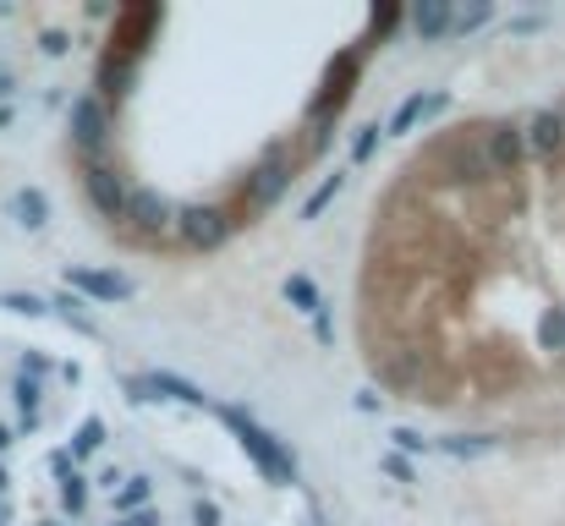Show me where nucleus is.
Segmentation results:
<instances>
[{
	"label": "nucleus",
	"mask_w": 565,
	"mask_h": 526,
	"mask_svg": "<svg viewBox=\"0 0 565 526\" xmlns=\"http://www.w3.org/2000/svg\"><path fill=\"white\" fill-rule=\"evenodd\" d=\"M220 417H225V428L242 439V450L258 461V472H264V477H275V483H291V477H297V461H291V455H286V450L258 428V422H247V417H242V411H231V406H220Z\"/></svg>",
	"instance_id": "1"
},
{
	"label": "nucleus",
	"mask_w": 565,
	"mask_h": 526,
	"mask_svg": "<svg viewBox=\"0 0 565 526\" xmlns=\"http://www.w3.org/2000/svg\"><path fill=\"white\" fill-rule=\"evenodd\" d=\"M291 171H297V165H291L280 149H275V154H264V165L247 175V186H242V203H236V214H258V208H269V203H275V197L291 186Z\"/></svg>",
	"instance_id": "2"
},
{
	"label": "nucleus",
	"mask_w": 565,
	"mask_h": 526,
	"mask_svg": "<svg viewBox=\"0 0 565 526\" xmlns=\"http://www.w3.org/2000/svg\"><path fill=\"white\" fill-rule=\"evenodd\" d=\"M121 219H132L143 236H166L171 225H177V208L160 197V192H127V214Z\"/></svg>",
	"instance_id": "3"
},
{
	"label": "nucleus",
	"mask_w": 565,
	"mask_h": 526,
	"mask_svg": "<svg viewBox=\"0 0 565 526\" xmlns=\"http://www.w3.org/2000/svg\"><path fill=\"white\" fill-rule=\"evenodd\" d=\"M83 181H88V197L99 203L105 219H121V214H127V186H121V175L110 171V165L88 160V165H83Z\"/></svg>",
	"instance_id": "4"
},
{
	"label": "nucleus",
	"mask_w": 565,
	"mask_h": 526,
	"mask_svg": "<svg viewBox=\"0 0 565 526\" xmlns=\"http://www.w3.org/2000/svg\"><path fill=\"white\" fill-rule=\"evenodd\" d=\"M177 230H182V241H192V247H214V241H225L231 214H220V208H182L177 214Z\"/></svg>",
	"instance_id": "5"
},
{
	"label": "nucleus",
	"mask_w": 565,
	"mask_h": 526,
	"mask_svg": "<svg viewBox=\"0 0 565 526\" xmlns=\"http://www.w3.org/2000/svg\"><path fill=\"white\" fill-rule=\"evenodd\" d=\"M72 138H77V149H83L88 160L105 149V105H99V99H77V105H72Z\"/></svg>",
	"instance_id": "6"
},
{
	"label": "nucleus",
	"mask_w": 565,
	"mask_h": 526,
	"mask_svg": "<svg viewBox=\"0 0 565 526\" xmlns=\"http://www.w3.org/2000/svg\"><path fill=\"white\" fill-rule=\"evenodd\" d=\"M522 138H527V149H533V154L555 160V154H565V116H561V110H544V116H533V127H527Z\"/></svg>",
	"instance_id": "7"
},
{
	"label": "nucleus",
	"mask_w": 565,
	"mask_h": 526,
	"mask_svg": "<svg viewBox=\"0 0 565 526\" xmlns=\"http://www.w3.org/2000/svg\"><path fill=\"white\" fill-rule=\"evenodd\" d=\"M66 280H72L77 291H88V297H105V302H116V297H132V286H127L121 275H99V269H66Z\"/></svg>",
	"instance_id": "8"
},
{
	"label": "nucleus",
	"mask_w": 565,
	"mask_h": 526,
	"mask_svg": "<svg viewBox=\"0 0 565 526\" xmlns=\"http://www.w3.org/2000/svg\"><path fill=\"white\" fill-rule=\"evenodd\" d=\"M434 110H445V94H412L401 110H395V121H390V132H412L417 121H428Z\"/></svg>",
	"instance_id": "9"
},
{
	"label": "nucleus",
	"mask_w": 565,
	"mask_h": 526,
	"mask_svg": "<svg viewBox=\"0 0 565 526\" xmlns=\"http://www.w3.org/2000/svg\"><path fill=\"white\" fill-rule=\"evenodd\" d=\"M412 28H417V39H445V33H450V6H445V0L417 6V11H412Z\"/></svg>",
	"instance_id": "10"
},
{
	"label": "nucleus",
	"mask_w": 565,
	"mask_h": 526,
	"mask_svg": "<svg viewBox=\"0 0 565 526\" xmlns=\"http://www.w3.org/2000/svg\"><path fill=\"white\" fill-rule=\"evenodd\" d=\"M138 389H154V395H171V400H182V406H203V389H192L188 378H177V373H154V378H143Z\"/></svg>",
	"instance_id": "11"
},
{
	"label": "nucleus",
	"mask_w": 565,
	"mask_h": 526,
	"mask_svg": "<svg viewBox=\"0 0 565 526\" xmlns=\"http://www.w3.org/2000/svg\"><path fill=\"white\" fill-rule=\"evenodd\" d=\"M11 214H17L22 225H44V192H17V197H11Z\"/></svg>",
	"instance_id": "12"
},
{
	"label": "nucleus",
	"mask_w": 565,
	"mask_h": 526,
	"mask_svg": "<svg viewBox=\"0 0 565 526\" xmlns=\"http://www.w3.org/2000/svg\"><path fill=\"white\" fill-rule=\"evenodd\" d=\"M286 297H291L302 313H319V291H313V280H308V275H291V280H286Z\"/></svg>",
	"instance_id": "13"
},
{
	"label": "nucleus",
	"mask_w": 565,
	"mask_h": 526,
	"mask_svg": "<svg viewBox=\"0 0 565 526\" xmlns=\"http://www.w3.org/2000/svg\"><path fill=\"white\" fill-rule=\"evenodd\" d=\"M149 489H154V483H149V477H132V483H127V489H121V494H116V511H138V505H143V500H149Z\"/></svg>",
	"instance_id": "14"
},
{
	"label": "nucleus",
	"mask_w": 565,
	"mask_h": 526,
	"mask_svg": "<svg viewBox=\"0 0 565 526\" xmlns=\"http://www.w3.org/2000/svg\"><path fill=\"white\" fill-rule=\"evenodd\" d=\"M61 500H66V511H72V516L88 505V489H83V477H77V472H72V477H61Z\"/></svg>",
	"instance_id": "15"
},
{
	"label": "nucleus",
	"mask_w": 565,
	"mask_h": 526,
	"mask_svg": "<svg viewBox=\"0 0 565 526\" xmlns=\"http://www.w3.org/2000/svg\"><path fill=\"white\" fill-rule=\"evenodd\" d=\"M17 406H22V417H28V428H33V411H39V384H33V378L17 384Z\"/></svg>",
	"instance_id": "16"
},
{
	"label": "nucleus",
	"mask_w": 565,
	"mask_h": 526,
	"mask_svg": "<svg viewBox=\"0 0 565 526\" xmlns=\"http://www.w3.org/2000/svg\"><path fill=\"white\" fill-rule=\"evenodd\" d=\"M99 439H105V428H99V422H83V433H77L72 455H88V450H99Z\"/></svg>",
	"instance_id": "17"
},
{
	"label": "nucleus",
	"mask_w": 565,
	"mask_h": 526,
	"mask_svg": "<svg viewBox=\"0 0 565 526\" xmlns=\"http://www.w3.org/2000/svg\"><path fill=\"white\" fill-rule=\"evenodd\" d=\"M335 192H341V175H330V181H324V186H319V192H313V203H308V208H302V214H308V219H313V214H319V208H324V203H330V197H335Z\"/></svg>",
	"instance_id": "18"
},
{
	"label": "nucleus",
	"mask_w": 565,
	"mask_h": 526,
	"mask_svg": "<svg viewBox=\"0 0 565 526\" xmlns=\"http://www.w3.org/2000/svg\"><path fill=\"white\" fill-rule=\"evenodd\" d=\"M483 17H489V6H472V11H461V17H450V28H456V33H472V28H478Z\"/></svg>",
	"instance_id": "19"
},
{
	"label": "nucleus",
	"mask_w": 565,
	"mask_h": 526,
	"mask_svg": "<svg viewBox=\"0 0 565 526\" xmlns=\"http://www.w3.org/2000/svg\"><path fill=\"white\" fill-rule=\"evenodd\" d=\"M6 308H17V313H44L39 297H6Z\"/></svg>",
	"instance_id": "20"
},
{
	"label": "nucleus",
	"mask_w": 565,
	"mask_h": 526,
	"mask_svg": "<svg viewBox=\"0 0 565 526\" xmlns=\"http://www.w3.org/2000/svg\"><path fill=\"white\" fill-rule=\"evenodd\" d=\"M374 143H379V127H369V132L358 138V149H352V154H358V160H369V154H374Z\"/></svg>",
	"instance_id": "21"
},
{
	"label": "nucleus",
	"mask_w": 565,
	"mask_h": 526,
	"mask_svg": "<svg viewBox=\"0 0 565 526\" xmlns=\"http://www.w3.org/2000/svg\"><path fill=\"white\" fill-rule=\"evenodd\" d=\"M6 444H11V428H6V422H0V450H6Z\"/></svg>",
	"instance_id": "22"
},
{
	"label": "nucleus",
	"mask_w": 565,
	"mask_h": 526,
	"mask_svg": "<svg viewBox=\"0 0 565 526\" xmlns=\"http://www.w3.org/2000/svg\"><path fill=\"white\" fill-rule=\"evenodd\" d=\"M6 522H11V511H6V505H0V526H6Z\"/></svg>",
	"instance_id": "23"
},
{
	"label": "nucleus",
	"mask_w": 565,
	"mask_h": 526,
	"mask_svg": "<svg viewBox=\"0 0 565 526\" xmlns=\"http://www.w3.org/2000/svg\"><path fill=\"white\" fill-rule=\"evenodd\" d=\"M0 489H6V466H0Z\"/></svg>",
	"instance_id": "24"
},
{
	"label": "nucleus",
	"mask_w": 565,
	"mask_h": 526,
	"mask_svg": "<svg viewBox=\"0 0 565 526\" xmlns=\"http://www.w3.org/2000/svg\"><path fill=\"white\" fill-rule=\"evenodd\" d=\"M121 526H138V522H121Z\"/></svg>",
	"instance_id": "25"
},
{
	"label": "nucleus",
	"mask_w": 565,
	"mask_h": 526,
	"mask_svg": "<svg viewBox=\"0 0 565 526\" xmlns=\"http://www.w3.org/2000/svg\"><path fill=\"white\" fill-rule=\"evenodd\" d=\"M561 116H565V110H561Z\"/></svg>",
	"instance_id": "26"
}]
</instances>
